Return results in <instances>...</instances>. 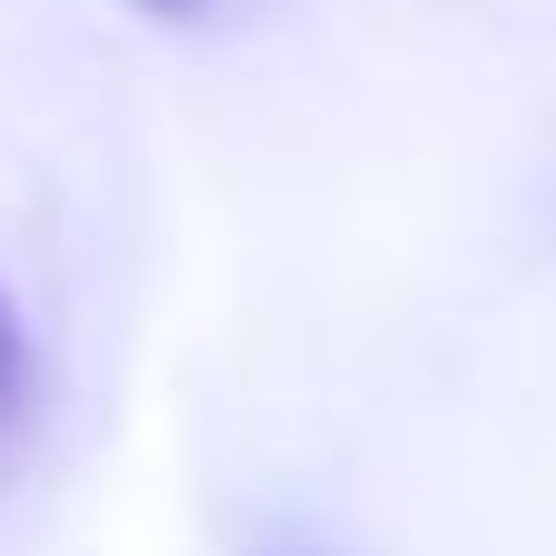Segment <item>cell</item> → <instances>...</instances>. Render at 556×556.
I'll return each mask as SVG.
<instances>
[{"label":"cell","mask_w":556,"mask_h":556,"mask_svg":"<svg viewBox=\"0 0 556 556\" xmlns=\"http://www.w3.org/2000/svg\"><path fill=\"white\" fill-rule=\"evenodd\" d=\"M147 10H186V0H147Z\"/></svg>","instance_id":"2"},{"label":"cell","mask_w":556,"mask_h":556,"mask_svg":"<svg viewBox=\"0 0 556 556\" xmlns=\"http://www.w3.org/2000/svg\"><path fill=\"white\" fill-rule=\"evenodd\" d=\"M20 391H29V342H20V313H10V293H0V430H10V410H20Z\"/></svg>","instance_id":"1"}]
</instances>
